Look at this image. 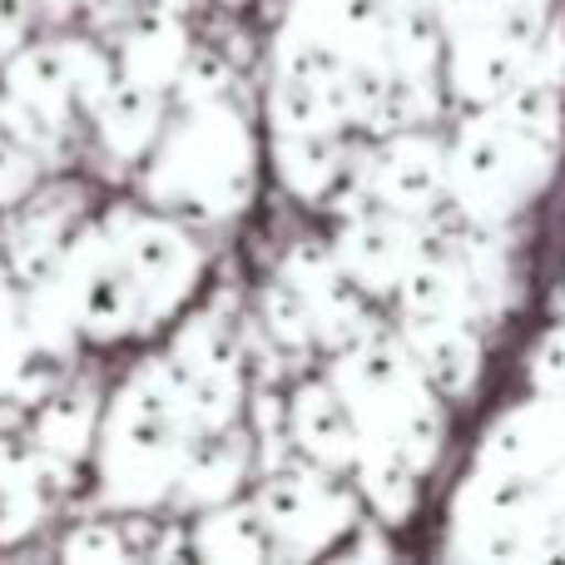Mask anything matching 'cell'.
I'll use <instances>...</instances> for the list:
<instances>
[{
	"mask_svg": "<svg viewBox=\"0 0 565 565\" xmlns=\"http://www.w3.org/2000/svg\"><path fill=\"white\" fill-rule=\"evenodd\" d=\"M487 6H541V0H487Z\"/></svg>",
	"mask_w": 565,
	"mask_h": 565,
	"instance_id": "cell-5",
	"label": "cell"
},
{
	"mask_svg": "<svg viewBox=\"0 0 565 565\" xmlns=\"http://www.w3.org/2000/svg\"><path fill=\"white\" fill-rule=\"evenodd\" d=\"M565 457V407L556 402H541V407H526L497 431L487 451V467L507 471V477H536L551 461Z\"/></svg>",
	"mask_w": 565,
	"mask_h": 565,
	"instance_id": "cell-2",
	"label": "cell"
},
{
	"mask_svg": "<svg viewBox=\"0 0 565 565\" xmlns=\"http://www.w3.org/2000/svg\"><path fill=\"white\" fill-rule=\"evenodd\" d=\"M561 135H541V129L521 125L501 109V119L477 125L461 139L457 154V194L477 218L516 214L521 199L546 179L551 159H556Z\"/></svg>",
	"mask_w": 565,
	"mask_h": 565,
	"instance_id": "cell-1",
	"label": "cell"
},
{
	"mask_svg": "<svg viewBox=\"0 0 565 565\" xmlns=\"http://www.w3.org/2000/svg\"><path fill=\"white\" fill-rule=\"evenodd\" d=\"M531 377H536V387L546 392V397H565V328L551 332V338L536 348V367H531Z\"/></svg>",
	"mask_w": 565,
	"mask_h": 565,
	"instance_id": "cell-4",
	"label": "cell"
},
{
	"mask_svg": "<svg viewBox=\"0 0 565 565\" xmlns=\"http://www.w3.org/2000/svg\"><path fill=\"white\" fill-rule=\"evenodd\" d=\"M431 372H437V382L451 392H461L477 377V348H471L467 332H457V328L441 332L437 348H431Z\"/></svg>",
	"mask_w": 565,
	"mask_h": 565,
	"instance_id": "cell-3",
	"label": "cell"
}]
</instances>
